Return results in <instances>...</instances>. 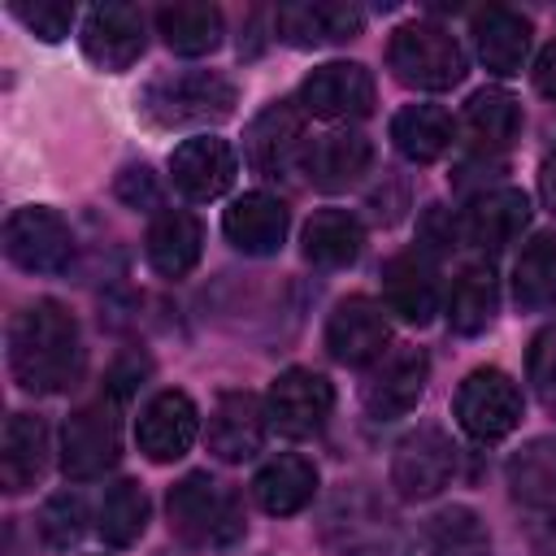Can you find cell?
Here are the masks:
<instances>
[{
	"mask_svg": "<svg viewBox=\"0 0 556 556\" xmlns=\"http://www.w3.org/2000/svg\"><path fill=\"white\" fill-rule=\"evenodd\" d=\"M195 430H200V413H195L191 395L187 391H156L139 413L135 439H139V452L148 460L169 465V460L187 456V447L195 443Z\"/></svg>",
	"mask_w": 556,
	"mask_h": 556,
	"instance_id": "obj_16",
	"label": "cell"
},
{
	"mask_svg": "<svg viewBox=\"0 0 556 556\" xmlns=\"http://www.w3.org/2000/svg\"><path fill=\"white\" fill-rule=\"evenodd\" d=\"M530 17H521L517 9H504V4H491L482 13H473V48H478V61L500 74V78H513L521 74L526 56H530Z\"/></svg>",
	"mask_w": 556,
	"mask_h": 556,
	"instance_id": "obj_26",
	"label": "cell"
},
{
	"mask_svg": "<svg viewBox=\"0 0 556 556\" xmlns=\"http://www.w3.org/2000/svg\"><path fill=\"white\" fill-rule=\"evenodd\" d=\"M369 165H374V143L361 130H326L308 143L300 169L321 191H348L369 174Z\"/></svg>",
	"mask_w": 556,
	"mask_h": 556,
	"instance_id": "obj_23",
	"label": "cell"
},
{
	"mask_svg": "<svg viewBox=\"0 0 556 556\" xmlns=\"http://www.w3.org/2000/svg\"><path fill=\"white\" fill-rule=\"evenodd\" d=\"M391 343V326L387 313L369 300V295H348L334 304L330 321H326V352L339 365H374L387 356Z\"/></svg>",
	"mask_w": 556,
	"mask_h": 556,
	"instance_id": "obj_14",
	"label": "cell"
},
{
	"mask_svg": "<svg viewBox=\"0 0 556 556\" xmlns=\"http://www.w3.org/2000/svg\"><path fill=\"white\" fill-rule=\"evenodd\" d=\"M156 30L169 52L204 56L222 43V9L213 4H165L156 9Z\"/></svg>",
	"mask_w": 556,
	"mask_h": 556,
	"instance_id": "obj_32",
	"label": "cell"
},
{
	"mask_svg": "<svg viewBox=\"0 0 556 556\" xmlns=\"http://www.w3.org/2000/svg\"><path fill=\"white\" fill-rule=\"evenodd\" d=\"M460 126L478 152H504L521 130V104L500 87H482L469 96Z\"/></svg>",
	"mask_w": 556,
	"mask_h": 556,
	"instance_id": "obj_29",
	"label": "cell"
},
{
	"mask_svg": "<svg viewBox=\"0 0 556 556\" xmlns=\"http://www.w3.org/2000/svg\"><path fill=\"white\" fill-rule=\"evenodd\" d=\"M365 252V230L348 208H321L304 226V256L321 269H343Z\"/></svg>",
	"mask_w": 556,
	"mask_h": 556,
	"instance_id": "obj_30",
	"label": "cell"
},
{
	"mask_svg": "<svg viewBox=\"0 0 556 556\" xmlns=\"http://www.w3.org/2000/svg\"><path fill=\"white\" fill-rule=\"evenodd\" d=\"M387 65L404 87L417 91H447L465 78V52L460 43L430 22H408L387 43Z\"/></svg>",
	"mask_w": 556,
	"mask_h": 556,
	"instance_id": "obj_5",
	"label": "cell"
},
{
	"mask_svg": "<svg viewBox=\"0 0 556 556\" xmlns=\"http://www.w3.org/2000/svg\"><path fill=\"white\" fill-rule=\"evenodd\" d=\"M48 452H52L48 421L35 413H13L4 421V439H0V486L9 495L30 491L48 469Z\"/></svg>",
	"mask_w": 556,
	"mask_h": 556,
	"instance_id": "obj_25",
	"label": "cell"
},
{
	"mask_svg": "<svg viewBox=\"0 0 556 556\" xmlns=\"http://www.w3.org/2000/svg\"><path fill=\"white\" fill-rule=\"evenodd\" d=\"M421 539H426L430 556H491L486 521L465 504H447V508L430 513L421 526Z\"/></svg>",
	"mask_w": 556,
	"mask_h": 556,
	"instance_id": "obj_33",
	"label": "cell"
},
{
	"mask_svg": "<svg viewBox=\"0 0 556 556\" xmlns=\"http://www.w3.org/2000/svg\"><path fill=\"white\" fill-rule=\"evenodd\" d=\"M530 222V200L517 187H491L478 191L469 200V208L460 213V239L478 252H504Z\"/></svg>",
	"mask_w": 556,
	"mask_h": 556,
	"instance_id": "obj_20",
	"label": "cell"
},
{
	"mask_svg": "<svg viewBox=\"0 0 556 556\" xmlns=\"http://www.w3.org/2000/svg\"><path fill=\"white\" fill-rule=\"evenodd\" d=\"M83 334L65 304L35 300L9 326V369L22 391L61 395L83 378Z\"/></svg>",
	"mask_w": 556,
	"mask_h": 556,
	"instance_id": "obj_1",
	"label": "cell"
},
{
	"mask_svg": "<svg viewBox=\"0 0 556 556\" xmlns=\"http://www.w3.org/2000/svg\"><path fill=\"white\" fill-rule=\"evenodd\" d=\"M148 513L152 508H148V495H143L139 482H130V478L113 482L104 491V500H100V534H104V543L130 547L148 530Z\"/></svg>",
	"mask_w": 556,
	"mask_h": 556,
	"instance_id": "obj_36",
	"label": "cell"
},
{
	"mask_svg": "<svg viewBox=\"0 0 556 556\" xmlns=\"http://www.w3.org/2000/svg\"><path fill=\"white\" fill-rule=\"evenodd\" d=\"M265 426H269V413L265 404L252 395V391H222L213 413H208V452L226 465H239V460H252L265 443Z\"/></svg>",
	"mask_w": 556,
	"mask_h": 556,
	"instance_id": "obj_17",
	"label": "cell"
},
{
	"mask_svg": "<svg viewBox=\"0 0 556 556\" xmlns=\"http://www.w3.org/2000/svg\"><path fill=\"white\" fill-rule=\"evenodd\" d=\"M4 252L26 274H65L74 265V230L48 204H22L4 222Z\"/></svg>",
	"mask_w": 556,
	"mask_h": 556,
	"instance_id": "obj_8",
	"label": "cell"
},
{
	"mask_svg": "<svg viewBox=\"0 0 556 556\" xmlns=\"http://www.w3.org/2000/svg\"><path fill=\"white\" fill-rule=\"evenodd\" d=\"M513 300L530 313L556 304V235H534L513 265Z\"/></svg>",
	"mask_w": 556,
	"mask_h": 556,
	"instance_id": "obj_35",
	"label": "cell"
},
{
	"mask_svg": "<svg viewBox=\"0 0 556 556\" xmlns=\"http://www.w3.org/2000/svg\"><path fill=\"white\" fill-rule=\"evenodd\" d=\"M534 87L547 96V100H556V39L539 52V61H534Z\"/></svg>",
	"mask_w": 556,
	"mask_h": 556,
	"instance_id": "obj_41",
	"label": "cell"
},
{
	"mask_svg": "<svg viewBox=\"0 0 556 556\" xmlns=\"http://www.w3.org/2000/svg\"><path fill=\"white\" fill-rule=\"evenodd\" d=\"M526 374H530V387H534L539 404L556 417V321H547L534 334L530 356H526Z\"/></svg>",
	"mask_w": 556,
	"mask_h": 556,
	"instance_id": "obj_38",
	"label": "cell"
},
{
	"mask_svg": "<svg viewBox=\"0 0 556 556\" xmlns=\"http://www.w3.org/2000/svg\"><path fill=\"white\" fill-rule=\"evenodd\" d=\"M117 404L109 391L83 408L70 413L65 430H61V469L65 478L74 482H91V478H104L117 456H122V417H117Z\"/></svg>",
	"mask_w": 556,
	"mask_h": 556,
	"instance_id": "obj_7",
	"label": "cell"
},
{
	"mask_svg": "<svg viewBox=\"0 0 556 556\" xmlns=\"http://www.w3.org/2000/svg\"><path fill=\"white\" fill-rule=\"evenodd\" d=\"M143 13L130 4H96L83 22V52L91 65L117 74L143 56Z\"/></svg>",
	"mask_w": 556,
	"mask_h": 556,
	"instance_id": "obj_19",
	"label": "cell"
},
{
	"mask_svg": "<svg viewBox=\"0 0 556 556\" xmlns=\"http://www.w3.org/2000/svg\"><path fill=\"white\" fill-rule=\"evenodd\" d=\"M165 513H169V530L200 552H226L248 530L239 495L208 473H187L182 482H174Z\"/></svg>",
	"mask_w": 556,
	"mask_h": 556,
	"instance_id": "obj_3",
	"label": "cell"
},
{
	"mask_svg": "<svg viewBox=\"0 0 556 556\" xmlns=\"http://www.w3.org/2000/svg\"><path fill=\"white\" fill-rule=\"evenodd\" d=\"M317 530L334 556H413L408 526L365 482H343L326 500Z\"/></svg>",
	"mask_w": 556,
	"mask_h": 556,
	"instance_id": "obj_2",
	"label": "cell"
},
{
	"mask_svg": "<svg viewBox=\"0 0 556 556\" xmlns=\"http://www.w3.org/2000/svg\"><path fill=\"white\" fill-rule=\"evenodd\" d=\"M504 478L513 504L530 517L526 530L534 552L556 556V439H530L521 452H513Z\"/></svg>",
	"mask_w": 556,
	"mask_h": 556,
	"instance_id": "obj_6",
	"label": "cell"
},
{
	"mask_svg": "<svg viewBox=\"0 0 556 556\" xmlns=\"http://www.w3.org/2000/svg\"><path fill=\"white\" fill-rule=\"evenodd\" d=\"M9 9H13V17H17L26 30H35L43 43L65 39L70 26H74V4H61V0H13Z\"/></svg>",
	"mask_w": 556,
	"mask_h": 556,
	"instance_id": "obj_39",
	"label": "cell"
},
{
	"mask_svg": "<svg viewBox=\"0 0 556 556\" xmlns=\"http://www.w3.org/2000/svg\"><path fill=\"white\" fill-rule=\"evenodd\" d=\"M83 530H87V504H83L78 491H56V495L43 500V508H39V534H43V543L52 552L74 547L83 539Z\"/></svg>",
	"mask_w": 556,
	"mask_h": 556,
	"instance_id": "obj_37",
	"label": "cell"
},
{
	"mask_svg": "<svg viewBox=\"0 0 556 556\" xmlns=\"http://www.w3.org/2000/svg\"><path fill=\"white\" fill-rule=\"evenodd\" d=\"M313 491H317V469L304 456H274L252 478V495L269 517H291L308 508Z\"/></svg>",
	"mask_w": 556,
	"mask_h": 556,
	"instance_id": "obj_28",
	"label": "cell"
},
{
	"mask_svg": "<svg viewBox=\"0 0 556 556\" xmlns=\"http://www.w3.org/2000/svg\"><path fill=\"white\" fill-rule=\"evenodd\" d=\"M382 295L387 308L413 326H426L439 313V269L426 248H408L382 265Z\"/></svg>",
	"mask_w": 556,
	"mask_h": 556,
	"instance_id": "obj_21",
	"label": "cell"
},
{
	"mask_svg": "<svg viewBox=\"0 0 556 556\" xmlns=\"http://www.w3.org/2000/svg\"><path fill=\"white\" fill-rule=\"evenodd\" d=\"M365 13L339 0H300V4H282L274 13V30L282 43L291 48H321V43H343L352 35H361Z\"/></svg>",
	"mask_w": 556,
	"mask_h": 556,
	"instance_id": "obj_22",
	"label": "cell"
},
{
	"mask_svg": "<svg viewBox=\"0 0 556 556\" xmlns=\"http://www.w3.org/2000/svg\"><path fill=\"white\" fill-rule=\"evenodd\" d=\"M539 195H543L547 213L556 217V143L547 148V156H543V165H539Z\"/></svg>",
	"mask_w": 556,
	"mask_h": 556,
	"instance_id": "obj_42",
	"label": "cell"
},
{
	"mask_svg": "<svg viewBox=\"0 0 556 556\" xmlns=\"http://www.w3.org/2000/svg\"><path fill=\"white\" fill-rule=\"evenodd\" d=\"M287 226H291L287 204L278 195H269V191H243L222 217L226 239L243 256H274L282 248V239H287Z\"/></svg>",
	"mask_w": 556,
	"mask_h": 556,
	"instance_id": "obj_24",
	"label": "cell"
},
{
	"mask_svg": "<svg viewBox=\"0 0 556 556\" xmlns=\"http://www.w3.org/2000/svg\"><path fill=\"white\" fill-rule=\"evenodd\" d=\"M117 195H122L126 204H135V208H152V204L161 200V191H156V182H152L148 165H135V169H126V174L117 178Z\"/></svg>",
	"mask_w": 556,
	"mask_h": 556,
	"instance_id": "obj_40",
	"label": "cell"
},
{
	"mask_svg": "<svg viewBox=\"0 0 556 556\" xmlns=\"http://www.w3.org/2000/svg\"><path fill=\"white\" fill-rule=\"evenodd\" d=\"M239 104V91L217 70H174L143 87L139 109L148 122L178 130V126H213L226 122Z\"/></svg>",
	"mask_w": 556,
	"mask_h": 556,
	"instance_id": "obj_4",
	"label": "cell"
},
{
	"mask_svg": "<svg viewBox=\"0 0 556 556\" xmlns=\"http://www.w3.org/2000/svg\"><path fill=\"white\" fill-rule=\"evenodd\" d=\"M235 174H239L235 148H230L226 139H217V135L182 139V143L174 148V156H169V178H174V187H178L187 200H195V204L226 195L230 182H235Z\"/></svg>",
	"mask_w": 556,
	"mask_h": 556,
	"instance_id": "obj_15",
	"label": "cell"
},
{
	"mask_svg": "<svg viewBox=\"0 0 556 556\" xmlns=\"http://www.w3.org/2000/svg\"><path fill=\"white\" fill-rule=\"evenodd\" d=\"M243 152H248V165L265 178H287L295 165H304V109H295L291 100H274L265 104L248 135H243Z\"/></svg>",
	"mask_w": 556,
	"mask_h": 556,
	"instance_id": "obj_11",
	"label": "cell"
},
{
	"mask_svg": "<svg viewBox=\"0 0 556 556\" xmlns=\"http://www.w3.org/2000/svg\"><path fill=\"white\" fill-rule=\"evenodd\" d=\"M300 109L321 122H352L374 109V78L356 61H326L300 83Z\"/></svg>",
	"mask_w": 556,
	"mask_h": 556,
	"instance_id": "obj_12",
	"label": "cell"
},
{
	"mask_svg": "<svg viewBox=\"0 0 556 556\" xmlns=\"http://www.w3.org/2000/svg\"><path fill=\"white\" fill-rule=\"evenodd\" d=\"M391 143L413 165H430L452 148V117L439 104H408L391 117Z\"/></svg>",
	"mask_w": 556,
	"mask_h": 556,
	"instance_id": "obj_31",
	"label": "cell"
},
{
	"mask_svg": "<svg viewBox=\"0 0 556 556\" xmlns=\"http://www.w3.org/2000/svg\"><path fill=\"white\" fill-rule=\"evenodd\" d=\"M200 248H204V226L195 213L187 208H161L148 226V239H143V252H148V265L165 278H182L195 269L200 261Z\"/></svg>",
	"mask_w": 556,
	"mask_h": 556,
	"instance_id": "obj_27",
	"label": "cell"
},
{
	"mask_svg": "<svg viewBox=\"0 0 556 556\" xmlns=\"http://www.w3.org/2000/svg\"><path fill=\"white\" fill-rule=\"evenodd\" d=\"M334 408V391L321 374L313 369H282L265 395V413L269 426H278L287 439H308L326 426Z\"/></svg>",
	"mask_w": 556,
	"mask_h": 556,
	"instance_id": "obj_13",
	"label": "cell"
},
{
	"mask_svg": "<svg viewBox=\"0 0 556 556\" xmlns=\"http://www.w3.org/2000/svg\"><path fill=\"white\" fill-rule=\"evenodd\" d=\"M456 421L478 443H495L521 421V391L504 369H473L456 391Z\"/></svg>",
	"mask_w": 556,
	"mask_h": 556,
	"instance_id": "obj_10",
	"label": "cell"
},
{
	"mask_svg": "<svg viewBox=\"0 0 556 556\" xmlns=\"http://www.w3.org/2000/svg\"><path fill=\"white\" fill-rule=\"evenodd\" d=\"M456 473V447L447 439L443 426L426 421L417 430H408L400 443H395V456H391V486L404 495V500H430L439 495Z\"/></svg>",
	"mask_w": 556,
	"mask_h": 556,
	"instance_id": "obj_9",
	"label": "cell"
},
{
	"mask_svg": "<svg viewBox=\"0 0 556 556\" xmlns=\"http://www.w3.org/2000/svg\"><path fill=\"white\" fill-rule=\"evenodd\" d=\"M426 382H430V361L421 348H400L391 356H382V365L369 374L365 382V413L374 421H391V417H404L417 408V400L426 395Z\"/></svg>",
	"mask_w": 556,
	"mask_h": 556,
	"instance_id": "obj_18",
	"label": "cell"
},
{
	"mask_svg": "<svg viewBox=\"0 0 556 556\" xmlns=\"http://www.w3.org/2000/svg\"><path fill=\"white\" fill-rule=\"evenodd\" d=\"M495 308H500V282L486 265H469L456 282H452V295H447V321L456 334H482L491 321H495Z\"/></svg>",
	"mask_w": 556,
	"mask_h": 556,
	"instance_id": "obj_34",
	"label": "cell"
}]
</instances>
